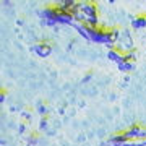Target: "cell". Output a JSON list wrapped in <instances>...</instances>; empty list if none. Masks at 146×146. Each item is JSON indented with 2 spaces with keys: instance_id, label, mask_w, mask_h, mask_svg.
Segmentation results:
<instances>
[{
  "instance_id": "2",
  "label": "cell",
  "mask_w": 146,
  "mask_h": 146,
  "mask_svg": "<svg viewBox=\"0 0 146 146\" xmlns=\"http://www.w3.org/2000/svg\"><path fill=\"white\" fill-rule=\"evenodd\" d=\"M146 25V18L145 16H138L136 20H133V26L135 28H141V26H145Z\"/></svg>"
},
{
  "instance_id": "1",
  "label": "cell",
  "mask_w": 146,
  "mask_h": 146,
  "mask_svg": "<svg viewBox=\"0 0 146 146\" xmlns=\"http://www.w3.org/2000/svg\"><path fill=\"white\" fill-rule=\"evenodd\" d=\"M36 52L39 54V55H42V57H46V55H49V52H50V47L49 46H37Z\"/></svg>"
}]
</instances>
